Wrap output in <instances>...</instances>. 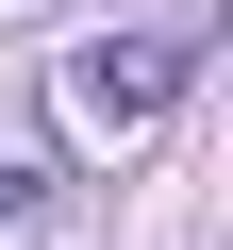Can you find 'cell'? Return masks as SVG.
I'll list each match as a JSON object with an SVG mask.
<instances>
[{
	"label": "cell",
	"instance_id": "6da1fadb",
	"mask_svg": "<svg viewBox=\"0 0 233 250\" xmlns=\"http://www.w3.org/2000/svg\"><path fill=\"white\" fill-rule=\"evenodd\" d=\"M183 83H200V50H183V34H116V50H83V67H67V117H83V134H150Z\"/></svg>",
	"mask_w": 233,
	"mask_h": 250
}]
</instances>
